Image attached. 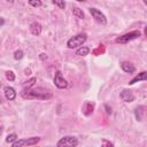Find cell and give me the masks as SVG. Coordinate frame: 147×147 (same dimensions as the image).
<instances>
[{
    "label": "cell",
    "instance_id": "cell-29",
    "mask_svg": "<svg viewBox=\"0 0 147 147\" xmlns=\"http://www.w3.org/2000/svg\"><path fill=\"white\" fill-rule=\"evenodd\" d=\"M144 2H145V3H147V0H144Z\"/></svg>",
    "mask_w": 147,
    "mask_h": 147
},
{
    "label": "cell",
    "instance_id": "cell-26",
    "mask_svg": "<svg viewBox=\"0 0 147 147\" xmlns=\"http://www.w3.org/2000/svg\"><path fill=\"white\" fill-rule=\"evenodd\" d=\"M7 2H9V3H14V0H6Z\"/></svg>",
    "mask_w": 147,
    "mask_h": 147
},
{
    "label": "cell",
    "instance_id": "cell-30",
    "mask_svg": "<svg viewBox=\"0 0 147 147\" xmlns=\"http://www.w3.org/2000/svg\"><path fill=\"white\" fill-rule=\"evenodd\" d=\"M1 102H2V100H1V98H0V103H1Z\"/></svg>",
    "mask_w": 147,
    "mask_h": 147
},
{
    "label": "cell",
    "instance_id": "cell-1",
    "mask_svg": "<svg viewBox=\"0 0 147 147\" xmlns=\"http://www.w3.org/2000/svg\"><path fill=\"white\" fill-rule=\"evenodd\" d=\"M22 96L24 99H37V100H47L52 98V93L49 91L42 90V88H37V90H24L22 93Z\"/></svg>",
    "mask_w": 147,
    "mask_h": 147
},
{
    "label": "cell",
    "instance_id": "cell-18",
    "mask_svg": "<svg viewBox=\"0 0 147 147\" xmlns=\"http://www.w3.org/2000/svg\"><path fill=\"white\" fill-rule=\"evenodd\" d=\"M23 55H24V53L21 49H17V51L14 52V59L15 60H22L23 59Z\"/></svg>",
    "mask_w": 147,
    "mask_h": 147
},
{
    "label": "cell",
    "instance_id": "cell-15",
    "mask_svg": "<svg viewBox=\"0 0 147 147\" xmlns=\"http://www.w3.org/2000/svg\"><path fill=\"white\" fill-rule=\"evenodd\" d=\"M16 139H17V134H16V133H10V134L7 136V138H6V142H7V144H13Z\"/></svg>",
    "mask_w": 147,
    "mask_h": 147
},
{
    "label": "cell",
    "instance_id": "cell-19",
    "mask_svg": "<svg viewBox=\"0 0 147 147\" xmlns=\"http://www.w3.org/2000/svg\"><path fill=\"white\" fill-rule=\"evenodd\" d=\"M36 80H37V79H36L34 77H32L31 79H29L28 82H25V86H24V90H26V88H30L31 86H33V85H34V83H36ZM24 90H23V91H24Z\"/></svg>",
    "mask_w": 147,
    "mask_h": 147
},
{
    "label": "cell",
    "instance_id": "cell-25",
    "mask_svg": "<svg viewBox=\"0 0 147 147\" xmlns=\"http://www.w3.org/2000/svg\"><path fill=\"white\" fill-rule=\"evenodd\" d=\"M106 109H107V113H108V114H110V113H111V108L109 109V107H108V106H106Z\"/></svg>",
    "mask_w": 147,
    "mask_h": 147
},
{
    "label": "cell",
    "instance_id": "cell-4",
    "mask_svg": "<svg viewBox=\"0 0 147 147\" xmlns=\"http://www.w3.org/2000/svg\"><path fill=\"white\" fill-rule=\"evenodd\" d=\"M77 145H78V139L72 136H65L61 138L56 144L57 147H75Z\"/></svg>",
    "mask_w": 147,
    "mask_h": 147
},
{
    "label": "cell",
    "instance_id": "cell-28",
    "mask_svg": "<svg viewBox=\"0 0 147 147\" xmlns=\"http://www.w3.org/2000/svg\"><path fill=\"white\" fill-rule=\"evenodd\" d=\"M1 133H2V129H1V126H0V136H1Z\"/></svg>",
    "mask_w": 147,
    "mask_h": 147
},
{
    "label": "cell",
    "instance_id": "cell-22",
    "mask_svg": "<svg viewBox=\"0 0 147 147\" xmlns=\"http://www.w3.org/2000/svg\"><path fill=\"white\" fill-rule=\"evenodd\" d=\"M46 59H47L46 54H45V53H41V54H40V60H42V61H44V60H46Z\"/></svg>",
    "mask_w": 147,
    "mask_h": 147
},
{
    "label": "cell",
    "instance_id": "cell-16",
    "mask_svg": "<svg viewBox=\"0 0 147 147\" xmlns=\"http://www.w3.org/2000/svg\"><path fill=\"white\" fill-rule=\"evenodd\" d=\"M28 3L31 6V7H34V8H38L42 5L41 0H28Z\"/></svg>",
    "mask_w": 147,
    "mask_h": 147
},
{
    "label": "cell",
    "instance_id": "cell-24",
    "mask_svg": "<svg viewBox=\"0 0 147 147\" xmlns=\"http://www.w3.org/2000/svg\"><path fill=\"white\" fill-rule=\"evenodd\" d=\"M5 24V20L2 17H0V25H3Z\"/></svg>",
    "mask_w": 147,
    "mask_h": 147
},
{
    "label": "cell",
    "instance_id": "cell-2",
    "mask_svg": "<svg viewBox=\"0 0 147 147\" xmlns=\"http://www.w3.org/2000/svg\"><path fill=\"white\" fill-rule=\"evenodd\" d=\"M87 39V34L86 33H78L74 37H71L68 41H67V46L68 48L70 49H74V48H78L80 47Z\"/></svg>",
    "mask_w": 147,
    "mask_h": 147
},
{
    "label": "cell",
    "instance_id": "cell-6",
    "mask_svg": "<svg viewBox=\"0 0 147 147\" xmlns=\"http://www.w3.org/2000/svg\"><path fill=\"white\" fill-rule=\"evenodd\" d=\"M90 14L94 18V21L98 22L99 24H102V25H106L107 24V18H106L105 14L101 13V10H99L96 8H90Z\"/></svg>",
    "mask_w": 147,
    "mask_h": 147
},
{
    "label": "cell",
    "instance_id": "cell-13",
    "mask_svg": "<svg viewBox=\"0 0 147 147\" xmlns=\"http://www.w3.org/2000/svg\"><path fill=\"white\" fill-rule=\"evenodd\" d=\"M88 53H90V48L86 46H80L76 51V55H78V56H86Z\"/></svg>",
    "mask_w": 147,
    "mask_h": 147
},
{
    "label": "cell",
    "instance_id": "cell-10",
    "mask_svg": "<svg viewBox=\"0 0 147 147\" xmlns=\"http://www.w3.org/2000/svg\"><path fill=\"white\" fill-rule=\"evenodd\" d=\"M121 68H122V70H123L124 72H126V74H133V72L136 71L134 65H133L131 62H127V61H123V62L121 63Z\"/></svg>",
    "mask_w": 147,
    "mask_h": 147
},
{
    "label": "cell",
    "instance_id": "cell-7",
    "mask_svg": "<svg viewBox=\"0 0 147 147\" xmlns=\"http://www.w3.org/2000/svg\"><path fill=\"white\" fill-rule=\"evenodd\" d=\"M53 82H54V85H55L57 88H60V90L65 88V87L68 86V83H67V80L64 79V77H63V75H62V72H61L60 70H57V71L55 72Z\"/></svg>",
    "mask_w": 147,
    "mask_h": 147
},
{
    "label": "cell",
    "instance_id": "cell-11",
    "mask_svg": "<svg viewBox=\"0 0 147 147\" xmlns=\"http://www.w3.org/2000/svg\"><path fill=\"white\" fill-rule=\"evenodd\" d=\"M147 79V72L146 71H141L140 74H138L137 76H134L130 82H129V85H133L138 82H145Z\"/></svg>",
    "mask_w": 147,
    "mask_h": 147
},
{
    "label": "cell",
    "instance_id": "cell-12",
    "mask_svg": "<svg viewBox=\"0 0 147 147\" xmlns=\"http://www.w3.org/2000/svg\"><path fill=\"white\" fill-rule=\"evenodd\" d=\"M30 32L33 36H40V33H41V24L39 22H32L30 24Z\"/></svg>",
    "mask_w": 147,
    "mask_h": 147
},
{
    "label": "cell",
    "instance_id": "cell-3",
    "mask_svg": "<svg viewBox=\"0 0 147 147\" xmlns=\"http://www.w3.org/2000/svg\"><path fill=\"white\" fill-rule=\"evenodd\" d=\"M40 141L39 137H31V138H25V139H16L13 144H10L13 147H21V146H33L37 145Z\"/></svg>",
    "mask_w": 147,
    "mask_h": 147
},
{
    "label": "cell",
    "instance_id": "cell-21",
    "mask_svg": "<svg viewBox=\"0 0 147 147\" xmlns=\"http://www.w3.org/2000/svg\"><path fill=\"white\" fill-rule=\"evenodd\" d=\"M141 108H142V107H139V108L136 109V118H137V121H141V118H142L141 113H142L144 110H141Z\"/></svg>",
    "mask_w": 147,
    "mask_h": 147
},
{
    "label": "cell",
    "instance_id": "cell-14",
    "mask_svg": "<svg viewBox=\"0 0 147 147\" xmlns=\"http://www.w3.org/2000/svg\"><path fill=\"white\" fill-rule=\"evenodd\" d=\"M72 14H74V16H76L77 18H80V20L84 18V13H83V10H82L80 8H78V7H74V8H72Z\"/></svg>",
    "mask_w": 147,
    "mask_h": 147
},
{
    "label": "cell",
    "instance_id": "cell-17",
    "mask_svg": "<svg viewBox=\"0 0 147 147\" xmlns=\"http://www.w3.org/2000/svg\"><path fill=\"white\" fill-rule=\"evenodd\" d=\"M52 2H53L55 6H57L60 9H64V8H65V2H64V0H52Z\"/></svg>",
    "mask_w": 147,
    "mask_h": 147
},
{
    "label": "cell",
    "instance_id": "cell-27",
    "mask_svg": "<svg viewBox=\"0 0 147 147\" xmlns=\"http://www.w3.org/2000/svg\"><path fill=\"white\" fill-rule=\"evenodd\" d=\"M76 1H78V2H84L85 0H76Z\"/></svg>",
    "mask_w": 147,
    "mask_h": 147
},
{
    "label": "cell",
    "instance_id": "cell-20",
    "mask_svg": "<svg viewBox=\"0 0 147 147\" xmlns=\"http://www.w3.org/2000/svg\"><path fill=\"white\" fill-rule=\"evenodd\" d=\"M6 78H7V80H9V82H14V80H15V75H14V72H13V71H7V72H6Z\"/></svg>",
    "mask_w": 147,
    "mask_h": 147
},
{
    "label": "cell",
    "instance_id": "cell-9",
    "mask_svg": "<svg viewBox=\"0 0 147 147\" xmlns=\"http://www.w3.org/2000/svg\"><path fill=\"white\" fill-rule=\"evenodd\" d=\"M3 94H5V98L7 100H9V101L15 100L16 99V95H17L15 88L11 87V86H5L3 87Z\"/></svg>",
    "mask_w": 147,
    "mask_h": 147
},
{
    "label": "cell",
    "instance_id": "cell-8",
    "mask_svg": "<svg viewBox=\"0 0 147 147\" xmlns=\"http://www.w3.org/2000/svg\"><path fill=\"white\" fill-rule=\"evenodd\" d=\"M119 98H121L122 101H124V102H132V101H134V99H136L133 92H132L131 90H127V88L123 90V91L119 93Z\"/></svg>",
    "mask_w": 147,
    "mask_h": 147
},
{
    "label": "cell",
    "instance_id": "cell-5",
    "mask_svg": "<svg viewBox=\"0 0 147 147\" xmlns=\"http://www.w3.org/2000/svg\"><path fill=\"white\" fill-rule=\"evenodd\" d=\"M140 34H141L140 31H132V32L125 33V34H123V36H121V37H118V38H116L115 41H116V42H119V44H126V42H129V41H131V40H133V39L139 38Z\"/></svg>",
    "mask_w": 147,
    "mask_h": 147
},
{
    "label": "cell",
    "instance_id": "cell-23",
    "mask_svg": "<svg viewBox=\"0 0 147 147\" xmlns=\"http://www.w3.org/2000/svg\"><path fill=\"white\" fill-rule=\"evenodd\" d=\"M102 144H105V145H108V146H113V144H111V142H108V141H105V140L102 141Z\"/></svg>",
    "mask_w": 147,
    "mask_h": 147
}]
</instances>
